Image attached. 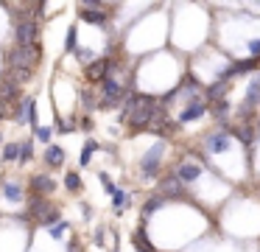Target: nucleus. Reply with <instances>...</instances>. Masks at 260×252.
<instances>
[{
	"label": "nucleus",
	"mask_w": 260,
	"mask_h": 252,
	"mask_svg": "<svg viewBox=\"0 0 260 252\" xmlns=\"http://www.w3.org/2000/svg\"><path fill=\"white\" fill-rule=\"evenodd\" d=\"M95 244H98V246L104 244V227H98V230H95Z\"/></svg>",
	"instance_id": "obj_32"
},
{
	"label": "nucleus",
	"mask_w": 260,
	"mask_h": 252,
	"mask_svg": "<svg viewBox=\"0 0 260 252\" xmlns=\"http://www.w3.org/2000/svg\"><path fill=\"white\" fill-rule=\"evenodd\" d=\"M159 207H165V199H162V196H148V199H146V205H143V210H140L143 227H146V221L151 218V213H154V210H159Z\"/></svg>",
	"instance_id": "obj_13"
},
{
	"label": "nucleus",
	"mask_w": 260,
	"mask_h": 252,
	"mask_svg": "<svg viewBox=\"0 0 260 252\" xmlns=\"http://www.w3.org/2000/svg\"><path fill=\"white\" fill-rule=\"evenodd\" d=\"M20 123H28L34 132L40 129V121H37V101L28 98V95L20 101Z\"/></svg>",
	"instance_id": "obj_10"
},
{
	"label": "nucleus",
	"mask_w": 260,
	"mask_h": 252,
	"mask_svg": "<svg viewBox=\"0 0 260 252\" xmlns=\"http://www.w3.org/2000/svg\"><path fill=\"white\" fill-rule=\"evenodd\" d=\"M64 188H68L70 193H79V190H81V177H79V171H68V174H64Z\"/></svg>",
	"instance_id": "obj_20"
},
{
	"label": "nucleus",
	"mask_w": 260,
	"mask_h": 252,
	"mask_svg": "<svg viewBox=\"0 0 260 252\" xmlns=\"http://www.w3.org/2000/svg\"><path fill=\"white\" fill-rule=\"evenodd\" d=\"M254 132H257V140H260V118L254 121Z\"/></svg>",
	"instance_id": "obj_33"
},
{
	"label": "nucleus",
	"mask_w": 260,
	"mask_h": 252,
	"mask_svg": "<svg viewBox=\"0 0 260 252\" xmlns=\"http://www.w3.org/2000/svg\"><path fill=\"white\" fill-rule=\"evenodd\" d=\"M45 165L48 168H62L64 165V149L62 146H56V143H51L45 149Z\"/></svg>",
	"instance_id": "obj_12"
},
{
	"label": "nucleus",
	"mask_w": 260,
	"mask_h": 252,
	"mask_svg": "<svg viewBox=\"0 0 260 252\" xmlns=\"http://www.w3.org/2000/svg\"><path fill=\"white\" fill-rule=\"evenodd\" d=\"M31 157H34V140H23L20 143V165H28L31 162Z\"/></svg>",
	"instance_id": "obj_19"
},
{
	"label": "nucleus",
	"mask_w": 260,
	"mask_h": 252,
	"mask_svg": "<svg viewBox=\"0 0 260 252\" xmlns=\"http://www.w3.org/2000/svg\"><path fill=\"white\" fill-rule=\"evenodd\" d=\"M98 179H101V185H104V188H107V193H109V196H112L115 190H118V188H115V185H112V179H109V174L98 171Z\"/></svg>",
	"instance_id": "obj_26"
},
{
	"label": "nucleus",
	"mask_w": 260,
	"mask_h": 252,
	"mask_svg": "<svg viewBox=\"0 0 260 252\" xmlns=\"http://www.w3.org/2000/svg\"><path fill=\"white\" fill-rule=\"evenodd\" d=\"M3 196H6L9 202H20L23 199V188H20V182L6 179V182H3Z\"/></svg>",
	"instance_id": "obj_16"
},
{
	"label": "nucleus",
	"mask_w": 260,
	"mask_h": 252,
	"mask_svg": "<svg viewBox=\"0 0 260 252\" xmlns=\"http://www.w3.org/2000/svg\"><path fill=\"white\" fill-rule=\"evenodd\" d=\"M232 81H224V78H215V81H210V87L204 90V98L210 101V104H218V101H226L224 95L230 93Z\"/></svg>",
	"instance_id": "obj_11"
},
{
	"label": "nucleus",
	"mask_w": 260,
	"mask_h": 252,
	"mask_svg": "<svg viewBox=\"0 0 260 252\" xmlns=\"http://www.w3.org/2000/svg\"><path fill=\"white\" fill-rule=\"evenodd\" d=\"M73 129H76V118H70V121H62V123H59V132H62V134H70Z\"/></svg>",
	"instance_id": "obj_28"
},
{
	"label": "nucleus",
	"mask_w": 260,
	"mask_h": 252,
	"mask_svg": "<svg viewBox=\"0 0 260 252\" xmlns=\"http://www.w3.org/2000/svg\"><path fill=\"white\" fill-rule=\"evenodd\" d=\"M171 171L176 174V179H179L182 185H193L199 177H202L204 168H202V162H196L193 157H187V154H185V157H182V160L176 162L174 168H171Z\"/></svg>",
	"instance_id": "obj_5"
},
{
	"label": "nucleus",
	"mask_w": 260,
	"mask_h": 252,
	"mask_svg": "<svg viewBox=\"0 0 260 252\" xmlns=\"http://www.w3.org/2000/svg\"><path fill=\"white\" fill-rule=\"evenodd\" d=\"M246 48L252 50V56H257V59H260V37L249 39V42H246Z\"/></svg>",
	"instance_id": "obj_29"
},
{
	"label": "nucleus",
	"mask_w": 260,
	"mask_h": 252,
	"mask_svg": "<svg viewBox=\"0 0 260 252\" xmlns=\"http://www.w3.org/2000/svg\"><path fill=\"white\" fill-rule=\"evenodd\" d=\"M76 42H79V31H76V25H70L68 28V39H64V50H68V53L79 50V48H76Z\"/></svg>",
	"instance_id": "obj_25"
},
{
	"label": "nucleus",
	"mask_w": 260,
	"mask_h": 252,
	"mask_svg": "<svg viewBox=\"0 0 260 252\" xmlns=\"http://www.w3.org/2000/svg\"><path fill=\"white\" fill-rule=\"evenodd\" d=\"M157 196H162L165 202L168 199H185V185L176 179L174 171H168L162 179H159V185H157Z\"/></svg>",
	"instance_id": "obj_6"
},
{
	"label": "nucleus",
	"mask_w": 260,
	"mask_h": 252,
	"mask_svg": "<svg viewBox=\"0 0 260 252\" xmlns=\"http://www.w3.org/2000/svg\"><path fill=\"white\" fill-rule=\"evenodd\" d=\"M210 115H213L215 121H221V126H224V121L232 115V104H230V101H218V104H210Z\"/></svg>",
	"instance_id": "obj_15"
},
{
	"label": "nucleus",
	"mask_w": 260,
	"mask_h": 252,
	"mask_svg": "<svg viewBox=\"0 0 260 252\" xmlns=\"http://www.w3.org/2000/svg\"><path fill=\"white\" fill-rule=\"evenodd\" d=\"M64 230H68V221H59L56 227L51 230V235H53V238H59V235H64Z\"/></svg>",
	"instance_id": "obj_30"
},
{
	"label": "nucleus",
	"mask_w": 260,
	"mask_h": 252,
	"mask_svg": "<svg viewBox=\"0 0 260 252\" xmlns=\"http://www.w3.org/2000/svg\"><path fill=\"white\" fill-rule=\"evenodd\" d=\"M81 101H84V109H87V112H92L95 106H101V95H95L90 87L81 90Z\"/></svg>",
	"instance_id": "obj_18"
},
{
	"label": "nucleus",
	"mask_w": 260,
	"mask_h": 252,
	"mask_svg": "<svg viewBox=\"0 0 260 252\" xmlns=\"http://www.w3.org/2000/svg\"><path fill=\"white\" fill-rule=\"evenodd\" d=\"M112 252H120V249H118V246H115V249H112Z\"/></svg>",
	"instance_id": "obj_34"
},
{
	"label": "nucleus",
	"mask_w": 260,
	"mask_h": 252,
	"mask_svg": "<svg viewBox=\"0 0 260 252\" xmlns=\"http://www.w3.org/2000/svg\"><path fill=\"white\" fill-rule=\"evenodd\" d=\"M235 65H238V73H252V70H260V59H257V56L241 59V62H235Z\"/></svg>",
	"instance_id": "obj_21"
},
{
	"label": "nucleus",
	"mask_w": 260,
	"mask_h": 252,
	"mask_svg": "<svg viewBox=\"0 0 260 252\" xmlns=\"http://www.w3.org/2000/svg\"><path fill=\"white\" fill-rule=\"evenodd\" d=\"M28 193L31 196H51L56 193V179L51 177V174H31L28 179Z\"/></svg>",
	"instance_id": "obj_7"
},
{
	"label": "nucleus",
	"mask_w": 260,
	"mask_h": 252,
	"mask_svg": "<svg viewBox=\"0 0 260 252\" xmlns=\"http://www.w3.org/2000/svg\"><path fill=\"white\" fill-rule=\"evenodd\" d=\"M14 45H40V20L34 14L14 22Z\"/></svg>",
	"instance_id": "obj_3"
},
{
	"label": "nucleus",
	"mask_w": 260,
	"mask_h": 252,
	"mask_svg": "<svg viewBox=\"0 0 260 252\" xmlns=\"http://www.w3.org/2000/svg\"><path fill=\"white\" fill-rule=\"evenodd\" d=\"M3 160L6 162H20V143H6L3 146Z\"/></svg>",
	"instance_id": "obj_23"
},
{
	"label": "nucleus",
	"mask_w": 260,
	"mask_h": 252,
	"mask_svg": "<svg viewBox=\"0 0 260 252\" xmlns=\"http://www.w3.org/2000/svg\"><path fill=\"white\" fill-rule=\"evenodd\" d=\"M95 151H98V143H95V140H87V143H84V151H81V160H79V165L84 168L87 162H90V157L95 154Z\"/></svg>",
	"instance_id": "obj_24"
},
{
	"label": "nucleus",
	"mask_w": 260,
	"mask_h": 252,
	"mask_svg": "<svg viewBox=\"0 0 260 252\" xmlns=\"http://www.w3.org/2000/svg\"><path fill=\"white\" fill-rule=\"evenodd\" d=\"M165 151H168V143H165V140H157V143L143 154V160H140V179L143 182L162 179V157H165Z\"/></svg>",
	"instance_id": "obj_2"
},
{
	"label": "nucleus",
	"mask_w": 260,
	"mask_h": 252,
	"mask_svg": "<svg viewBox=\"0 0 260 252\" xmlns=\"http://www.w3.org/2000/svg\"><path fill=\"white\" fill-rule=\"evenodd\" d=\"M126 205H129V193L118 188V190H115V193H112V210H115V213H120V210H123Z\"/></svg>",
	"instance_id": "obj_22"
},
{
	"label": "nucleus",
	"mask_w": 260,
	"mask_h": 252,
	"mask_svg": "<svg viewBox=\"0 0 260 252\" xmlns=\"http://www.w3.org/2000/svg\"><path fill=\"white\" fill-rule=\"evenodd\" d=\"M81 129H84V132H90V129H92V118H90V115L81 118Z\"/></svg>",
	"instance_id": "obj_31"
},
{
	"label": "nucleus",
	"mask_w": 260,
	"mask_h": 252,
	"mask_svg": "<svg viewBox=\"0 0 260 252\" xmlns=\"http://www.w3.org/2000/svg\"><path fill=\"white\" fill-rule=\"evenodd\" d=\"M40 62H42V48L40 45H14V48L9 50V56H6L9 76H12L17 84H25L37 73Z\"/></svg>",
	"instance_id": "obj_1"
},
{
	"label": "nucleus",
	"mask_w": 260,
	"mask_h": 252,
	"mask_svg": "<svg viewBox=\"0 0 260 252\" xmlns=\"http://www.w3.org/2000/svg\"><path fill=\"white\" fill-rule=\"evenodd\" d=\"M232 146V134H230V129H226V123L221 129H215V132H207L202 137V151L204 154H221V151H226Z\"/></svg>",
	"instance_id": "obj_4"
},
{
	"label": "nucleus",
	"mask_w": 260,
	"mask_h": 252,
	"mask_svg": "<svg viewBox=\"0 0 260 252\" xmlns=\"http://www.w3.org/2000/svg\"><path fill=\"white\" fill-rule=\"evenodd\" d=\"M79 17L84 22H92V25H107L112 14H107V9L101 3H84V6H79Z\"/></svg>",
	"instance_id": "obj_8"
},
{
	"label": "nucleus",
	"mask_w": 260,
	"mask_h": 252,
	"mask_svg": "<svg viewBox=\"0 0 260 252\" xmlns=\"http://www.w3.org/2000/svg\"><path fill=\"white\" fill-rule=\"evenodd\" d=\"M132 244H135L137 252H157V249H154V244L148 241V235H146V227H140L135 235H132Z\"/></svg>",
	"instance_id": "obj_14"
},
{
	"label": "nucleus",
	"mask_w": 260,
	"mask_h": 252,
	"mask_svg": "<svg viewBox=\"0 0 260 252\" xmlns=\"http://www.w3.org/2000/svg\"><path fill=\"white\" fill-rule=\"evenodd\" d=\"M59 221H62V210H59V207H51V210H48V213H45V216H42L37 224H40V227H48V230H53Z\"/></svg>",
	"instance_id": "obj_17"
},
{
	"label": "nucleus",
	"mask_w": 260,
	"mask_h": 252,
	"mask_svg": "<svg viewBox=\"0 0 260 252\" xmlns=\"http://www.w3.org/2000/svg\"><path fill=\"white\" fill-rule=\"evenodd\" d=\"M34 134H37V140H42V143H48V140H51V134H53V129H51V126H40Z\"/></svg>",
	"instance_id": "obj_27"
},
{
	"label": "nucleus",
	"mask_w": 260,
	"mask_h": 252,
	"mask_svg": "<svg viewBox=\"0 0 260 252\" xmlns=\"http://www.w3.org/2000/svg\"><path fill=\"white\" fill-rule=\"evenodd\" d=\"M210 112V104L204 98H196V101H190V104H185V109L179 112V118H176V123H190V121H199V118H204Z\"/></svg>",
	"instance_id": "obj_9"
}]
</instances>
